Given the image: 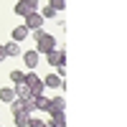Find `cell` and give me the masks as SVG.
I'll list each match as a JSON object with an SVG mask.
<instances>
[{
    "mask_svg": "<svg viewBox=\"0 0 127 127\" xmlns=\"http://www.w3.org/2000/svg\"><path fill=\"white\" fill-rule=\"evenodd\" d=\"M33 33V38H36V43H38V54H48V51H54L56 48V38L51 36V33H46L43 28H38V31H31Z\"/></svg>",
    "mask_w": 127,
    "mask_h": 127,
    "instance_id": "obj_1",
    "label": "cell"
},
{
    "mask_svg": "<svg viewBox=\"0 0 127 127\" xmlns=\"http://www.w3.org/2000/svg\"><path fill=\"white\" fill-rule=\"evenodd\" d=\"M23 84L31 89V94H33V97H36V94H43V89H46V87H43V79H41L33 69H31L26 76H23Z\"/></svg>",
    "mask_w": 127,
    "mask_h": 127,
    "instance_id": "obj_2",
    "label": "cell"
},
{
    "mask_svg": "<svg viewBox=\"0 0 127 127\" xmlns=\"http://www.w3.org/2000/svg\"><path fill=\"white\" fill-rule=\"evenodd\" d=\"M23 18H26V23H23V26H26L28 31H38V28H43V15H41L38 10H28Z\"/></svg>",
    "mask_w": 127,
    "mask_h": 127,
    "instance_id": "obj_3",
    "label": "cell"
},
{
    "mask_svg": "<svg viewBox=\"0 0 127 127\" xmlns=\"http://www.w3.org/2000/svg\"><path fill=\"white\" fill-rule=\"evenodd\" d=\"M46 61H48V66H66V54L61 48H54L46 54Z\"/></svg>",
    "mask_w": 127,
    "mask_h": 127,
    "instance_id": "obj_4",
    "label": "cell"
},
{
    "mask_svg": "<svg viewBox=\"0 0 127 127\" xmlns=\"http://www.w3.org/2000/svg\"><path fill=\"white\" fill-rule=\"evenodd\" d=\"M43 87L46 89H64L66 84H64V79L59 74H48V76H43Z\"/></svg>",
    "mask_w": 127,
    "mask_h": 127,
    "instance_id": "obj_5",
    "label": "cell"
},
{
    "mask_svg": "<svg viewBox=\"0 0 127 127\" xmlns=\"http://www.w3.org/2000/svg\"><path fill=\"white\" fill-rule=\"evenodd\" d=\"M64 107H66V102H64V97H54L48 104V114H61Z\"/></svg>",
    "mask_w": 127,
    "mask_h": 127,
    "instance_id": "obj_6",
    "label": "cell"
},
{
    "mask_svg": "<svg viewBox=\"0 0 127 127\" xmlns=\"http://www.w3.org/2000/svg\"><path fill=\"white\" fill-rule=\"evenodd\" d=\"M33 104H36V109H41V112H48L51 97H43V94H36V97H33Z\"/></svg>",
    "mask_w": 127,
    "mask_h": 127,
    "instance_id": "obj_7",
    "label": "cell"
},
{
    "mask_svg": "<svg viewBox=\"0 0 127 127\" xmlns=\"http://www.w3.org/2000/svg\"><path fill=\"white\" fill-rule=\"evenodd\" d=\"M23 61H26L28 69H36V66H38V51H26V54H23Z\"/></svg>",
    "mask_w": 127,
    "mask_h": 127,
    "instance_id": "obj_8",
    "label": "cell"
},
{
    "mask_svg": "<svg viewBox=\"0 0 127 127\" xmlns=\"http://www.w3.org/2000/svg\"><path fill=\"white\" fill-rule=\"evenodd\" d=\"M31 36V31L26 28V26H15L13 28V41H18V43H20V41H26Z\"/></svg>",
    "mask_w": 127,
    "mask_h": 127,
    "instance_id": "obj_9",
    "label": "cell"
},
{
    "mask_svg": "<svg viewBox=\"0 0 127 127\" xmlns=\"http://www.w3.org/2000/svg\"><path fill=\"white\" fill-rule=\"evenodd\" d=\"M46 127H66V114H51V122H46Z\"/></svg>",
    "mask_w": 127,
    "mask_h": 127,
    "instance_id": "obj_10",
    "label": "cell"
},
{
    "mask_svg": "<svg viewBox=\"0 0 127 127\" xmlns=\"http://www.w3.org/2000/svg\"><path fill=\"white\" fill-rule=\"evenodd\" d=\"M28 120H31V114H28V112H15V114H13L15 127H26V125H28Z\"/></svg>",
    "mask_w": 127,
    "mask_h": 127,
    "instance_id": "obj_11",
    "label": "cell"
},
{
    "mask_svg": "<svg viewBox=\"0 0 127 127\" xmlns=\"http://www.w3.org/2000/svg\"><path fill=\"white\" fill-rule=\"evenodd\" d=\"M15 99V89H10V87H5V89H0V102H5V104H10Z\"/></svg>",
    "mask_w": 127,
    "mask_h": 127,
    "instance_id": "obj_12",
    "label": "cell"
},
{
    "mask_svg": "<svg viewBox=\"0 0 127 127\" xmlns=\"http://www.w3.org/2000/svg\"><path fill=\"white\" fill-rule=\"evenodd\" d=\"M5 54H8V56H18V54H20V43H18V41L5 43Z\"/></svg>",
    "mask_w": 127,
    "mask_h": 127,
    "instance_id": "obj_13",
    "label": "cell"
},
{
    "mask_svg": "<svg viewBox=\"0 0 127 127\" xmlns=\"http://www.w3.org/2000/svg\"><path fill=\"white\" fill-rule=\"evenodd\" d=\"M15 97H33V94H31V89L20 81V84H15Z\"/></svg>",
    "mask_w": 127,
    "mask_h": 127,
    "instance_id": "obj_14",
    "label": "cell"
},
{
    "mask_svg": "<svg viewBox=\"0 0 127 127\" xmlns=\"http://www.w3.org/2000/svg\"><path fill=\"white\" fill-rule=\"evenodd\" d=\"M13 10H15V15H26V13H28L31 8H28V3H26V0H18Z\"/></svg>",
    "mask_w": 127,
    "mask_h": 127,
    "instance_id": "obj_15",
    "label": "cell"
},
{
    "mask_svg": "<svg viewBox=\"0 0 127 127\" xmlns=\"http://www.w3.org/2000/svg\"><path fill=\"white\" fill-rule=\"evenodd\" d=\"M8 76H10V81H13V84H20V81H23V76H26V74L15 69V71H10V74H8Z\"/></svg>",
    "mask_w": 127,
    "mask_h": 127,
    "instance_id": "obj_16",
    "label": "cell"
},
{
    "mask_svg": "<svg viewBox=\"0 0 127 127\" xmlns=\"http://www.w3.org/2000/svg\"><path fill=\"white\" fill-rule=\"evenodd\" d=\"M48 5L54 8L56 13H59V10H64V5H66V0H48Z\"/></svg>",
    "mask_w": 127,
    "mask_h": 127,
    "instance_id": "obj_17",
    "label": "cell"
},
{
    "mask_svg": "<svg viewBox=\"0 0 127 127\" xmlns=\"http://www.w3.org/2000/svg\"><path fill=\"white\" fill-rule=\"evenodd\" d=\"M41 15H43V20H48V18H54V15H56V10L51 8V5H46L43 10H41Z\"/></svg>",
    "mask_w": 127,
    "mask_h": 127,
    "instance_id": "obj_18",
    "label": "cell"
},
{
    "mask_svg": "<svg viewBox=\"0 0 127 127\" xmlns=\"http://www.w3.org/2000/svg\"><path fill=\"white\" fill-rule=\"evenodd\" d=\"M26 127H46V122H43V120H38V117H31Z\"/></svg>",
    "mask_w": 127,
    "mask_h": 127,
    "instance_id": "obj_19",
    "label": "cell"
},
{
    "mask_svg": "<svg viewBox=\"0 0 127 127\" xmlns=\"http://www.w3.org/2000/svg\"><path fill=\"white\" fill-rule=\"evenodd\" d=\"M26 3H28L31 10H38V8H41V5H38V0H26Z\"/></svg>",
    "mask_w": 127,
    "mask_h": 127,
    "instance_id": "obj_20",
    "label": "cell"
},
{
    "mask_svg": "<svg viewBox=\"0 0 127 127\" xmlns=\"http://www.w3.org/2000/svg\"><path fill=\"white\" fill-rule=\"evenodd\" d=\"M5 59H8V54H5V46H0V64H3Z\"/></svg>",
    "mask_w": 127,
    "mask_h": 127,
    "instance_id": "obj_21",
    "label": "cell"
}]
</instances>
